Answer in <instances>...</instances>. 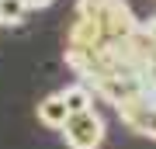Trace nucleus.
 Masks as SVG:
<instances>
[{
    "instance_id": "f257e3e1",
    "label": "nucleus",
    "mask_w": 156,
    "mask_h": 149,
    "mask_svg": "<svg viewBox=\"0 0 156 149\" xmlns=\"http://www.w3.org/2000/svg\"><path fill=\"white\" fill-rule=\"evenodd\" d=\"M62 139H66L69 149H101L104 142V118L101 111H87V115H73L69 125L62 128Z\"/></svg>"
},
{
    "instance_id": "7ed1b4c3",
    "label": "nucleus",
    "mask_w": 156,
    "mask_h": 149,
    "mask_svg": "<svg viewBox=\"0 0 156 149\" xmlns=\"http://www.w3.org/2000/svg\"><path fill=\"white\" fill-rule=\"evenodd\" d=\"M108 42L104 24L101 21H87V17H76L66 31V49H101Z\"/></svg>"
},
{
    "instance_id": "1a4fd4ad",
    "label": "nucleus",
    "mask_w": 156,
    "mask_h": 149,
    "mask_svg": "<svg viewBox=\"0 0 156 149\" xmlns=\"http://www.w3.org/2000/svg\"><path fill=\"white\" fill-rule=\"evenodd\" d=\"M142 35L149 38V45L156 49V14H153V17H146V21H142Z\"/></svg>"
},
{
    "instance_id": "6e6552de",
    "label": "nucleus",
    "mask_w": 156,
    "mask_h": 149,
    "mask_svg": "<svg viewBox=\"0 0 156 149\" xmlns=\"http://www.w3.org/2000/svg\"><path fill=\"white\" fill-rule=\"evenodd\" d=\"M108 0H76V17H87V21H101L104 17Z\"/></svg>"
},
{
    "instance_id": "9b49d317",
    "label": "nucleus",
    "mask_w": 156,
    "mask_h": 149,
    "mask_svg": "<svg viewBox=\"0 0 156 149\" xmlns=\"http://www.w3.org/2000/svg\"><path fill=\"white\" fill-rule=\"evenodd\" d=\"M28 4V11H45V7H52L56 0H24Z\"/></svg>"
},
{
    "instance_id": "423d86ee",
    "label": "nucleus",
    "mask_w": 156,
    "mask_h": 149,
    "mask_svg": "<svg viewBox=\"0 0 156 149\" xmlns=\"http://www.w3.org/2000/svg\"><path fill=\"white\" fill-rule=\"evenodd\" d=\"M62 101H66L69 115H87V111H94V90L87 87V83H69L66 90H59Z\"/></svg>"
},
{
    "instance_id": "9d476101",
    "label": "nucleus",
    "mask_w": 156,
    "mask_h": 149,
    "mask_svg": "<svg viewBox=\"0 0 156 149\" xmlns=\"http://www.w3.org/2000/svg\"><path fill=\"white\" fill-rule=\"evenodd\" d=\"M146 139H153L156 142V108H153V115H149V122H146V132H142Z\"/></svg>"
},
{
    "instance_id": "0eeeda50",
    "label": "nucleus",
    "mask_w": 156,
    "mask_h": 149,
    "mask_svg": "<svg viewBox=\"0 0 156 149\" xmlns=\"http://www.w3.org/2000/svg\"><path fill=\"white\" fill-rule=\"evenodd\" d=\"M24 14H28L24 0H0V24H17Z\"/></svg>"
},
{
    "instance_id": "20e7f679",
    "label": "nucleus",
    "mask_w": 156,
    "mask_h": 149,
    "mask_svg": "<svg viewBox=\"0 0 156 149\" xmlns=\"http://www.w3.org/2000/svg\"><path fill=\"white\" fill-rule=\"evenodd\" d=\"M115 111H118V122H122L128 132L142 135V132H146V122H149V115H153V104H149V101H146L142 94H135V97L122 101V104H118Z\"/></svg>"
},
{
    "instance_id": "39448f33",
    "label": "nucleus",
    "mask_w": 156,
    "mask_h": 149,
    "mask_svg": "<svg viewBox=\"0 0 156 149\" xmlns=\"http://www.w3.org/2000/svg\"><path fill=\"white\" fill-rule=\"evenodd\" d=\"M69 108H66V101H62V94H49V97H42L38 101V122L42 125H49V128H56V132H62V128L69 125Z\"/></svg>"
},
{
    "instance_id": "f03ea898",
    "label": "nucleus",
    "mask_w": 156,
    "mask_h": 149,
    "mask_svg": "<svg viewBox=\"0 0 156 149\" xmlns=\"http://www.w3.org/2000/svg\"><path fill=\"white\" fill-rule=\"evenodd\" d=\"M101 24H104V35H108V42L132 38V35L142 28V21L135 17V11H132V4H128V0H108Z\"/></svg>"
}]
</instances>
